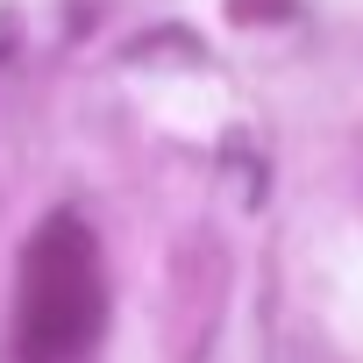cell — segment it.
<instances>
[{"label": "cell", "instance_id": "6da1fadb", "mask_svg": "<svg viewBox=\"0 0 363 363\" xmlns=\"http://www.w3.org/2000/svg\"><path fill=\"white\" fill-rule=\"evenodd\" d=\"M100 257L79 214H50L22 257V363H79L86 342L100 335Z\"/></svg>", "mask_w": 363, "mask_h": 363}, {"label": "cell", "instance_id": "7a4b0ae2", "mask_svg": "<svg viewBox=\"0 0 363 363\" xmlns=\"http://www.w3.org/2000/svg\"><path fill=\"white\" fill-rule=\"evenodd\" d=\"M143 57H200V36H186V29L135 36V43H128V65H143Z\"/></svg>", "mask_w": 363, "mask_h": 363}, {"label": "cell", "instance_id": "3957f363", "mask_svg": "<svg viewBox=\"0 0 363 363\" xmlns=\"http://www.w3.org/2000/svg\"><path fill=\"white\" fill-rule=\"evenodd\" d=\"M228 164H235V178H242V200L257 207V200H264V164L250 157V135H228Z\"/></svg>", "mask_w": 363, "mask_h": 363}, {"label": "cell", "instance_id": "277c9868", "mask_svg": "<svg viewBox=\"0 0 363 363\" xmlns=\"http://www.w3.org/2000/svg\"><path fill=\"white\" fill-rule=\"evenodd\" d=\"M228 15H235L242 29H257V22H292L299 0H228Z\"/></svg>", "mask_w": 363, "mask_h": 363}, {"label": "cell", "instance_id": "5b68a950", "mask_svg": "<svg viewBox=\"0 0 363 363\" xmlns=\"http://www.w3.org/2000/svg\"><path fill=\"white\" fill-rule=\"evenodd\" d=\"M15 43H22V22H15V15H0V57H8Z\"/></svg>", "mask_w": 363, "mask_h": 363}]
</instances>
